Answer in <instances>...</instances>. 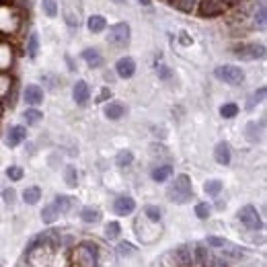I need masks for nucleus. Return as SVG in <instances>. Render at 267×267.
<instances>
[{"label":"nucleus","mask_w":267,"mask_h":267,"mask_svg":"<svg viewBox=\"0 0 267 267\" xmlns=\"http://www.w3.org/2000/svg\"><path fill=\"white\" fill-rule=\"evenodd\" d=\"M193 195V187H191V177L189 175H177L173 185L168 187V200L175 204H187Z\"/></svg>","instance_id":"nucleus-1"},{"label":"nucleus","mask_w":267,"mask_h":267,"mask_svg":"<svg viewBox=\"0 0 267 267\" xmlns=\"http://www.w3.org/2000/svg\"><path fill=\"white\" fill-rule=\"evenodd\" d=\"M72 267H97V247L82 243L74 251V259Z\"/></svg>","instance_id":"nucleus-2"},{"label":"nucleus","mask_w":267,"mask_h":267,"mask_svg":"<svg viewBox=\"0 0 267 267\" xmlns=\"http://www.w3.org/2000/svg\"><path fill=\"white\" fill-rule=\"evenodd\" d=\"M216 76L222 82L232 84V87H236V84H241L245 80V72L238 66H232V64H224V66L216 68Z\"/></svg>","instance_id":"nucleus-3"},{"label":"nucleus","mask_w":267,"mask_h":267,"mask_svg":"<svg viewBox=\"0 0 267 267\" xmlns=\"http://www.w3.org/2000/svg\"><path fill=\"white\" fill-rule=\"evenodd\" d=\"M130 25L128 23H117L113 25L109 29V35H107V41L111 46H115V48H123V46H128L130 44Z\"/></svg>","instance_id":"nucleus-4"},{"label":"nucleus","mask_w":267,"mask_h":267,"mask_svg":"<svg viewBox=\"0 0 267 267\" xmlns=\"http://www.w3.org/2000/svg\"><path fill=\"white\" fill-rule=\"evenodd\" d=\"M238 220H241L247 228L251 230H261L263 228V220L259 216V212L253 206H245L241 212H238Z\"/></svg>","instance_id":"nucleus-5"},{"label":"nucleus","mask_w":267,"mask_h":267,"mask_svg":"<svg viewBox=\"0 0 267 267\" xmlns=\"http://www.w3.org/2000/svg\"><path fill=\"white\" fill-rule=\"evenodd\" d=\"M234 53L243 60H259L265 55V46L263 44H247L241 48H234Z\"/></svg>","instance_id":"nucleus-6"},{"label":"nucleus","mask_w":267,"mask_h":267,"mask_svg":"<svg viewBox=\"0 0 267 267\" xmlns=\"http://www.w3.org/2000/svg\"><path fill=\"white\" fill-rule=\"evenodd\" d=\"M113 210H115L117 216H130L136 210V202H134V198H130V195H121V198L115 200Z\"/></svg>","instance_id":"nucleus-7"},{"label":"nucleus","mask_w":267,"mask_h":267,"mask_svg":"<svg viewBox=\"0 0 267 267\" xmlns=\"http://www.w3.org/2000/svg\"><path fill=\"white\" fill-rule=\"evenodd\" d=\"M115 72H117L121 78H132L134 72H136V62L125 55V58L117 60V64H115Z\"/></svg>","instance_id":"nucleus-8"},{"label":"nucleus","mask_w":267,"mask_h":267,"mask_svg":"<svg viewBox=\"0 0 267 267\" xmlns=\"http://www.w3.org/2000/svg\"><path fill=\"white\" fill-rule=\"evenodd\" d=\"M25 138H27V130L23 128V125H12V128L8 130V134H6V144L10 148H15V146H19L23 142Z\"/></svg>","instance_id":"nucleus-9"},{"label":"nucleus","mask_w":267,"mask_h":267,"mask_svg":"<svg viewBox=\"0 0 267 267\" xmlns=\"http://www.w3.org/2000/svg\"><path fill=\"white\" fill-rule=\"evenodd\" d=\"M23 97H25L27 105H39L41 101H44V91H41L37 84H27Z\"/></svg>","instance_id":"nucleus-10"},{"label":"nucleus","mask_w":267,"mask_h":267,"mask_svg":"<svg viewBox=\"0 0 267 267\" xmlns=\"http://www.w3.org/2000/svg\"><path fill=\"white\" fill-rule=\"evenodd\" d=\"M72 97H74V101L78 105H84L89 101V97H91V91H89V84L84 82V80H78L74 84V89H72Z\"/></svg>","instance_id":"nucleus-11"},{"label":"nucleus","mask_w":267,"mask_h":267,"mask_svg":"<svg viewBox=\"0 0 267 267\" xmlns=\"http://www.w3.org/2000/svg\"><path fill=\"white\" fill-rule=\"evenodd\" d=\"M214 159L218 164H230V146L226 142H218L214 148Z\"/></svg>","instance_id":"nucleus-12"},{"label":"nucleus","mask_w":267,"mask_h":267,"mask_svg":"<svg viewBox=\"0 0 267 267\" xmlns=\"http://www.w3.org/2000/svg\"><path fill=\"white\" fill-rule=\"evenodd\" d=\"M82 60L87 62L91 68H99L103 64V58H101V53L99 50H95V48H87L82 52Z\"/></svg>","instance_id":"nucleus-13"},{"label":"nucleus","mask_w":267,"mask_h":267,"mask_svg":"<svg viewBox=\"0 0 267 267\" xmlns=\"http://www.w3.org/2000/svg\"><path fill=\"white\" fill-rule=\"evenodd\" d=\"M105 115H107L109 119H121V117L125 115V105H123V103H117V101L109 103V105L105 107Z\"/></svg>","instance_id":"nucleus-14"},{"label":"nucleus","mask_w":267,"mask_h":267,"mask_svg":"<svg viewBox=\"0 0 267 267\" xmlns=\"http://www.w3.org/2000/svg\"><path fill=\"white\" fill-rule=\"evenodd\" d=\"M171 175H173V166L171 164H160V166H157L152 171V179L157 181V183H164Z\"/></svg>","instance_id":"nucleus-15"},{"label":"nucleus","mask_w":267,"mask_h":267,"mask_svg":"<svg viewBox=\"0 0 267 267\" xmlns=\"http://www.w3.org/2000/svg\"><path fill=\"white\" fill-rule=\"evenodd\" d=\"M87 27H89L91 33H101L105 27H107V21H105V17H101V15H93V17L89 19Z\"/></svg>","instance_id":"nucleus-16"},{"label":"nucleus","mask_w":267,"mask_h":267,"mask_svg":"<svg viewBox=\"0 0 267 267\" xmlns=\"http://www.w3.org/2000/svg\"><path fill=\"white\" fill-rule=\"evenodd\" d=\"M23 200H25V204H29V206L37 204V202L41 200V189H39L37 185H33V187H27V189L23 191Z\"/></svg>","instance_id":"nucleus-17"},{"label":"nucleus","mask_w":267,"mask_h":267,"mask_svg":"<svg viewBox=\"0 0 267 267\" xmlns=\"http://www.w3.org/2000/svg\"><path fill=\"white\" fill-rule=\"evenodd\" d=\"M80 218L84 220V222H89V224H93V222H99L101 220V212L97 208H82V212H80Z\"/></svg>","instance_id":"nucleus-18"},{"label":"nucleus","mask_w":267,"mask_h":267,"mask_svg":"<svg viewBox=\"0 0 267 267\" xmlns=\"http://www.w3.org/2000/svg\"><path fill=\"white\" fill-rule=\"evenodd\" d=\"M60 216V210L55 208V204H50V206H46L44 208V212H41V220H44L46 224H52V222H55V218Z\"/></svg>","instance_id":"nucleus-19"},{"label":"nucleus","mask_w":267,"mask_h":267,"mask_svg":"<svg viewBox=\"0 0 267 267\" xmlns=\"http://www.w3.org/2000/svg\"><path fill=\"white\" fill-rule=\"evenodd\" d=\"M37 53H39V37H37V33H31L29 41H27V55H29L31 60H35Z\"/></svg>","instance_id":"nucleus-20"},{"label":"nucleus","mask_w":267,"mask_h":267,"mask_svg":"<svg viewBox=\"0 0 267 267\" xmlns=\"http://www.w3.org/2000/svg\"><path fill=\"white\" fill-rule=\"evenodd\" d=\"M222 181H218V179H212V181H206V185H204V191L208 193V195H214V198H216V195L222 191Z\"/></svg>","instance_id":"nucleus-21"},{"label":"nucleus","mask_w":267,"mask_h":267,"mask_svg":"<svg viewBox=\"0 0 267 267\" xmlns=\"http://www.w3.org/2000/svg\"><path fill=\"white\" fill-rule=\"evenodd\" d=\"M53 204H55V208H58L60 212H68V210L72 208L74 200H72V198H68V195H58V198L53 200Z\"/></svg>","instance_id":"nucleus-22"},{"label":"nucleus","mask_w":267,"mask_h":267,"mask_svg":"<svg viewBox=\"0 0 267 267\" xmlns=\"http://www.w3.org/2000/svg\"><path fill=\"white\" fill-rule=\"evenodd\" d=\"M64 181H66V185H68V187H76V183H78V173H76V168H74V166H66V171H64Z\"/></svg>","instance_id":"nucleus-23"},{"label":"nucleus","mask_w":267,"mask_h":267,"mask_svg":"<svg viewBox=\"0 0 267 267\" xmlns=\"http://www.w3.org/2000/svg\"><path fill=\"white\" fill-rule=\"evenodd\" d=\"M41 8H44V12L52 19L58 15V2H55V0H41Z\"/></svg>","instance_id":"nucleus-24"},{"label":"nucleus","mask_w":267,"mask_h":267,"mask_svg":"<svg viewBox=\"0 0 267 267\" xmlns=\"http://www.w3.org/2000/svg\"><path fill=\"white\" fill-rule=\"evenodd\" d=\"M23 117H25L27 123H39L41 119H44V113H41L39 109H27L23 113Z\"/></svg>","instance_id":"nucleus-25"},{"label":"nucleus","mask_w":267,"mask_h":267,"mask_svg":"<svg viewBox=\"0 0 267 267\" xmlns=\"http://www.w3.org/2000/svg\"><path fill=\"white\" fill-rule=\"evenodd\" d=\"M115 162H117V166H130V164L134 162V154H132L130 150H121V152L117 154Z\"/></svg>","instance_id":"nucleus-26"},{"label":"nucleus","mask_w":267,"mask_h":267,"mask_svg":"<svg viewBox=\"0 0 267 267\" xmlns=\"http://www.w3.org/2000/svg\"><path fill=\"white\" fill-rule=\"evenodd\" d=\"M236 113H238V105H236V103H226V105L220 107V115L226 117V119L236 117Z\"/></svg>","instance_id":"nucleus-27"},{"label":"nucleus","mask_w":267,"mask_h":267,"mask_svg":"<svg viewBox=\"0 0 267 267\" xmlns=\"http://www.w3.org/2000/svg\"><path fill=\"white\" fill-rule=\"evenodd\" d=\"M200 0H175V6L183 12H191L195 6H198Z\"/></svg>","instance_id":"nucleus-28"},{"label":"nucleus","mask_w":267,"mask_h":267,"mask_svg":"<svg viewBox=\"0 0 267 267\" xmlns=\"http://www.w3.org/2000/svg\"><path fill=\"white\" fill-rule=\"evenodd\" d=\"M263 99H265V87H261L257 93H253V97H251L249 103H247V109H253V107H255L257 103H261Z\"/></svg>","instance_id":"nucleus-29"},{"label":"nucleus","mask_w":267,"mask_h":267,"mask_svg":"<svg viewBox=\"0 0 267 267\" xmlns=\"http://www.w3.org/2000/svg\"><path fill=\"white\" fill-rule=\"evenodd\" d=\"M144 212H146V216H148L152 222H159V220L162 218V212H160V208H159V206H146Z\"/></svg>","instance_id":"nucleus-30"},{"label":"nucleus","mask_w":267,"mask_h":267,"mask_svg":"<svg viewBox=\"0 0 267 267\" xmlns=\"http://www.w3.org/2000/svg\"><path fill=\"white\" fill-rule=\"evenodd\" d=\"M119 232H121V226L117 222H109L107 226H105V234H107V238H117L119 236Z\"/></svg>","instance_id":"nucleus-31"},{"label":"nucleus","mask_w":267,"mask_h":267,"mask_svg":"<svg viewBox=\"0 0 267 267\" xmlns=\"http://www.w3.org/2000/svg\"><path fill=\"white\" fill-rule=\"evenodd\" d=\"M6 177H8L10 181H21V179H23V168H21V166H15V164L8 166V168H6Z\"/></svg>","instance_id":"nucleus-32"},{"label":"nucleus","mask_w":267,"mask_h":267,"mask_svg":"<svg viewBox=\"0 0 267 267\" xmlns=\"http://www.w3.org/2000/svg\"><path fill=\"white\" fill-rule=\"evenodd\" d=\"M177 257H179V261H181V263H189V261H191V253H189V247H187V245L179 247V249H177Z\"/></svg>","instance_id":"nucleus-33"},{"label":"nucleus","mask_w":267,"mask_h":267,"mask_svg":"<svg viewBox=\"0 0 267 267\" xmlns=\"http://www.w3.org/2000/svg\"><path fill=\"white\" fill-rule=\"evenodd\" d=\"M208 245H212L216 249H224L228 245V241L226 238H222V236H208Z\"/></svg>","instance_id":"nucleus-34"},{"label":"nucleus","mask_w":267,"mask_h":267,"mask_svg":"<svg viewBox=\"0 0 267 267\" xmlns=\"http://www.w3.org/2000/svg\"><path fill=\"white\" fill-rule=\"evenodd\" d=\"M210 210H212V208H210L208 204H198V206H195V216L204 220V218L210 216Z\"/></svg>","instance_id":"nucleus-35"},{"label":"nucleus","mask_w":267,"mask_h":267,"mask_svg":"<svg viewBox=\"0 0 267 267\" xmlns=\"http://www.w3.org/2000/svg\"><path fill=\"white\" fill-rule=\"evenodd\" d=\"M247 136H249V140H253V142H255V140L259 138V130H257V123H255V121H251V123L247 125Z\"/></svg>","instance_id":"nucleus-36"},{"label":"nucleus","mask_w":267,"mask_h":267,"mask_svg":"<svg viewBox=\"0 0 267 267\" xmlns=\"http://www.w3.org/2000/svg\"><path fill=\"white\" fill-rule=\"evenodd\" d=\"M255 21H257V25L261 27H265V21H267V17H265V4L261 2V6H259V10H257V15H255Z\"/></svg>","instance_id":"nucleus-37"},{"label":"nucleus","mask_w":267,"mask_h":267,"mask_svg":"<svg viewBox=\"0 0 267 267\" xmlns=\"http://www.w3.org/2000/svg\"><path fill=\"white\" fill-rule=\"evenodd\" d=\"M195 257H198V261L200 263H206L208 261V253H206V247H198V249H195Z\"/></svg>","instance_id":"nucleus-38"},{"label":"nucleus","mask_w":267,"mask_h":267,"mask_svg":"<svg viewBox=\"0 0 267 267\" xmlns=\"http://www.w3.org/2000/svg\"><path fill=\"white\" fill-rule=\"evenodd\" d=\"M157 70H159V76H160L162 80H168V78H171V70H168L166 66L159 64V66H157Z\"/></svg>","instance_id":"nucleus-39"},{"label":"nucleus","mask_w":267,"mask_h":267,"mask_svg":"<svg viewBox=\"0 0 267 267\" xmlns=\"http://www.w3.org/2000/svg\"><path fill=\"white\" fill-rule=\"evenodd\" d=\"M119 253H121V255H132V253H136V249L132 245H128V243H121L119 245Z\"/></svg>","instance_id":"nucleus-40"},{"label":"nucleus","mask_w":267,"mask_h":267,"mask_svg":"<svg viewBox=\"0 0 267 267\" xmlns=\"http://www.w3.org/2000/svg\"><path fill=\"white\" fill-rule=\"evenodd\" d=\"M2 198H4L6 204H12V202H15V189H4L2 191Z\"/></svg>","instance_id":"nucleus-41"},{"label":"nucleus","mask_w":267,"mask_h":267,"mask_svg":"<svg viewBox=\"0 0 267 267\" xmlns=\"http://www.w3.org/2000/svg\"><path fill=\"white\" fill-rule=\"evenodd\" d=\"M109 97H111V91H109V89H103V91H101V95H99V99H97V101H99V103H101V101L109 99Z\"/></svg>","instance_id":"nucleus-42"},{"label":"nucleus","mask_w":267,"mask_h":267,"mask_svg":"<svg viewBox=\"0 0 267 267\" xmlns=\"http://www.w3.org/2000/svg\"><path fill=\"white\" fill-rule=\"evenodd\" d=\"M181 44H183V46H189L191 44V39H189L187 33H181Z\"/></svg>","instance_id":"nucleus-43"},{"label":"nucleus","mask_w":267,"mask_h":267,"mask_svg":"<svg viewBox=\"0 0 267 267\" xmlns=\"http://www.w3.org/2000/svg\"><path fill=\"white\" fill-rule=\"evenodd\" d=\"M142 4H146V6H150V0H140Z\"/></svg>","instance_id":"nucleus-44"}]
</instances>
